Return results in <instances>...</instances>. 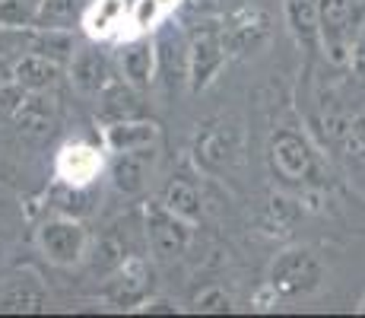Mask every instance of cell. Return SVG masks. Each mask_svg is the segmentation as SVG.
I'll list each match as a JSON object with an SVG mask.
<instances>
[{
    "label": "cell",
    "instance_id": "cell-1",
    "mask_svg": "<svg viewBox=\"0 0 365 318\" xmlns=\"http://www.w3.org/2000/svg\"><path fill=\"white\" fill-rule=\"evenodd\" d=\"M321 277H324L321 261L308 249H289V252L277 254V261L270 264V289L277 299L308 296L312 289H318Z\"/></svg>",
    "mask_w": 365,
    "mask_h": 318
},
{
    "label": "cell",
    "instance_id": "cell-2",
    "mask_svg": "<svg viewBox=\"0 0 365 318\" xmlns=\"http://www.w3.org/2000/svg\"><path fill=\"white\" fill-rule=\"evenodd\" d=\"M86 242H89V236L83 229L80 217H67V214L45 220L38 226V232H35L38 252L58 267L80 264L83 254H86Z\"/></svg>",
    "mask_w": 365,
    "mask_h": 318
},
{
    "label": "cell",
    "instance_id": "cell-3",
    "mask_svg": "<svg viewBox=\"0 0 365 318\" xmlns=\"http://www.w3.org/2000/svg\"><path fill=\"white\" fill-rule=\"evenodd\" d=\"M143 217H146V242H150V252L159 261H175L187 252V245H191V226H194L191 220L168 210L165 201H150Z\"/></svg>",
    "mask_w": 365,
    "mask_h": 318
},
{
    "label": "cell",
    "instance_id": "cell-4",
    "mask_svg": "<svg viewBox=\"0 0 365 318\" xmlns=\"http://www.w3.org/2000/svg\"><path fill=\"white\" fill-rule=\"evenodd\" d=\"M226 54L229 48L222 39V26L200 23L187 41V86H191V93H200L213 83V76L226 64Z\"/></svg>",
    "mask_w": 365,
    "mask_h": 318
},
{
    "label": "cell",
    "instance_id": "cell-5",
    "mask_svg": "<svg viewBox=\"0 0 365 318\" xmlns=\"http://www.w3.org/2000/svg\"><path fill=\"white\" fill-rule=\"evenodd\" d=\"M365 23V0H321V41L334 61H343Z\"/></svg>",
    "mask_w": 365,
    "mask_h": 318
},
{
    "label": "cell",
    "instance_id": "cell-6",
    "mask_svg": "<svg viewBox=\"0 0 365 318\" xmlns=\"http://www.w3.org/2000/svg\"><path fill=\"white\" fill-rule=\"evenodd\" d=\"M270 162L273 172L283 182H305L314 175V153L305 144V137L292 131H279L270 140Z\"/></svg>",
    "mask_w": 365,
    "mask_h": 318
},
{
    "label": "cell",
    "instance_id": "cell-7",
    "mask_svg": "<svg viewBox=\"0 0 365 318\" xmlns=\"http://www.w3.org/2000/svg\"><path fill=\"white\" fill-rule=\"evenodd\" d=\"M45 93H48V89H41V93H29V96H26V102L19 105V111L13 115L16 131L23 134L26 140H35V144L51 140L54 131H58V124H61L58 105H54V99L45 96Z\"/></svg>",
    "mask_w": 365,
    "mask_h": 318
},
{
    "label": "cell",
    "instance_id": "cell-8",
    "mask_svg": "<svg viewBox=\"0 0 365 318\" xmlns=\"http://www.w3.org/2000/svg\"><path fill=\"white\" fill-rule=\"evenodd\" d=\"M118 64H121V76L130 83L133 89H140V93L150 89V83L156 80V70H159L156 39H150L146 32H140L137 39H130L128 45H121Z\"/></svg>",
    "mask_w": 365,
    "mask_h": 318
},
{
    "label": "cell",
    "instance_id": "cell-9",
    "mask_svg": "<svg viewBox=\"0 0 365 318\" xmlns=\"http://www.w3.org/2000/svg\"><path fill=\"white\" fill-rule=\"evenodd\" d=\"M153 162H156V146H143V150L115 153L108 166V179L121 194H140L150 182Z\"/></svg>",
    "mask_w": 365,
    "mask_h": 318
},
{
    "label": "cell",
    "instance_id": "cell-10",
    "mask_svg": "<svg viewBox=\"0 0 365 318\" xmlns=\"http://www.w3.org/2000/svg\"><path fill=\"white\" fill-rule=\"evenodd\" d=\"M150 267H146L143 258H124V264L118 267L115 280H111V302L121 309H133V306H143L146 293H150Z\"/></svg>",
    "mask_w": 365,
    "mask_h": 318
},
{
    "label": "cell",
    "instance_id": "cell-11",
    "mask_svg": "<svg viewBox=\"0 0 365 318\" xmlns=\"http://www.w3.org/2000/svg\"><path fill=\"white\" fill-rule=\"evenodd\" d=\"M70 70V83H73L76 93L83 96H99L105 86L111 83V70H108V58L99 48H80L73 54V61L67 64Z\"/></svg>",
    "mask_w": 365,
    "mask_h": 318
},
{
    "label": "cell",
    "instance_id": "cell-12",
    "mask_svg": "<svg viewBox=\"0 0 365 318\" xmlns=\"http://www.w3.org/2000/svg\"><path fill=\"white\" fill-rule=\"evenodd\" d=\"M159 124L150 118H124V121H111L105 127L102 140L111 153H128V150H143V146L159 144Z\"/></svg>",
    "mask_w": 365,
    "mask_h": 318
},
{
    "label": "cell",
    "instance_id": "cell-13",
    "mask_svg": "<svg viewBox=\"0 0 365 318\" xmlns=\"http://www.w3.org/2000/svg\"><path fill=\"white\" fill-rule=\"evenodd\" d=\"M267 32H270V19H267V13H261V10H242L222 26V39H226L229 54L255 51L267 39Z\"/></svg>",
    "mask_w": 365,
    "mask_h": 318
},
{
    "label": "cell",
    "instance_id": "cell-14",
    "mask_svg": "<svg viewBox=\"0 0 365 318\" xmlns=\"http://www.w3.org/2000/svg\"><path fill=\"white\" fill-rule=\"evenodd\" d=\"M102 172V156L96 146L70 144L58 156V175L67 185H93Z\"/></svg>",
    "mask_w": 365,
    "mask_h": 318
},
{
    "label": "cell",
    "instance_id": "cell-15",
    "mask_svg": "<svg viewBox=\"0 0 365 318\" xmlns=\"http://www.w3.org/2000/svg\"><path fill=\"white\" fill-rule=\"evenodd\" d=\"M61 67L64 64L45 58L38 51H23L16 61H13V80L19 83L29 93H41V89H51L61 76Z\"/></svg>",
    "mask_w": 365,
    "mask_h": 318
},
{
    "label": "cell",
    "instance_id": "cell-16",
    "mask_svg": "<svg viewBox=\"0 0 365 318\" xmlns=\"http://www.w3.org/2000/svg\"><path fill=\"white\" fill-rule=\"evenodd\" d=\"M156 54H159V70L165 74L168 83L187 80V41L175 26H165L156 35Z\"/></svg>",
    "mask_w": 365,
    "mask_h": 318
},
{
    "label": "cell",
    "instance_id": "cell-17",
    "mask_svg": "<svg viewBox=\"0 0 365 318\" xmlns=\"http://www.w3.org/2000/svg\"><path fill=\"white\" fill-rule=\"evenodd\" d=\"M124 16H128L124 0H93L83 13V29H86L89 39H111L121 29Z\"/></svg>",
    "mask_w": 365,
    "mask_h": 318
},
{
    "label": "cell",
    "instance_id": "cell-18",
    "mask_svg": "<svg viewBox=\"0 0 365 318\" xmlns=\"http://www.w3.org/2000/svg\"><path fill=\"white\" fill-rule=\"evenodd\" d=\"M292 35L312 48L321 39V0H283Z\"/></svg>",
    "mask_w": 365,
    "mask_h": 318
},
{
    "label": "cell",
    "instance_id": "cell-19",
    "mask_svg": "<svg viewBox=\"0 0 365 318\" xmlns=\"http://www.w3.org/2000/svg\"><path fill=\"white\" fill-rule=\"evenodd\" d=\"M137 93L140 89H133L128 80L124 83H108V86L99 93L102 118H108V124L111 121H124V118H137V111H140Z\"/></svg>",
    "mask_w": 365,
    "mask_h": 318
},
{
    "label": "cell",
    "instance_id": "cell-20",
    "mask_svg": "<svg viewBox=\"0 0 365 318\" xmlns=\"http://www.w3.org/2000/svg\"><path fill=\"white\" fill-rule=\"evenodd\" d=\"M93 0H41L35 10V29H70L76 16L83 19Z\"/></svg>",
    "mask_w": 365,
    "mask_h": 318
},
{
    "label": "cell",
    "instance_id": "cell-21",
    "mask_svg": "<svg viewBox=\"0 0 365 318\" xmlns=\"http://www.w3.org/2000/svg\"><path fill=\"white\" fill-rule=\"evenodd\" d=\"M29 51H38V54H45V58H51L58 64H70L80 48H76V39L70 29H35L32 26Z\"/></svg>",
    "mask_w": 365,
    "mask_h": 318
},
{
    "label": "cell",
    "instance_id": "cell-22",
    "mask_svg": "<svg viewBox=\"0 0 365 318\" xmlns=\"http://www.w3.org/2000/svg\"><path fill=\"white\" fill-rule=\"evenodd\" d=\"M235 156V127H210L197 140V159L203 166H226Z\"/></svg>",
    "mask_w": 365,
    "mask_h": 318
},
{
    "label": "cell",
    "instance_id": "cell-23",
    "mask_svg": "<svg viewBox=\"0 0 365 318\" xmlns=\"http://www.w3.org/2000/svg\"><path fill=\"white\" fill-rule=\"evenodd\" d=\"M185 0H133L130 6V26L137 32H150L156 26H163L168 13L178 10Z\"/></svg>",
    "mask_w": 365,
    "mask_h": 318
},
{
    "label": "cell",
    "instance_id": "cell-24",
    "mask_svg": "<svg viewBox=\"0 0 365 318\" xmlns=\"http://www.w3.org/2000/svg\"><path fill=\"white\" fill-rule=\"evenodd\" d=\"M163 201H165L168 210H175L178 217H185V220H191V223H197L203 217L200 194H197V188H194L191 182H172V185L165 188Z\"/></svg>",
    "mask_w": 365,
    "mask_h": 318
},
{
    "label": "cell",
    "instance_id": "cell-25",
    "mask_svg": "<svg viewBox=\"0 0 365 318\" xmlns=\"http://www.w3.org/2000/svg\"><path fill=\"white\" fill-rule=\"evenodd\" d=\"M45 306V293L38 287L35 289H10L0 296V312H41Z\"/></svg>",
    "mask_w": 365,
    "mask_h": 318
},
{
    "label": "cell",
    "instance_id": "cell-26",
    "mask_svg": "<svg viewBox=\"0 0 365 318\" xmlns=\"http://www.w3.org/2000/svg\"><path fill=\"white\" fill-rule=\"evenodd\" d=\"M93 191H89V185H67L64 182V191L58 194V207L61 214L67 217H83L89 214V207H93Z\"/></svg>",
    "mask_w": 365,
    "mask_h": 318
},
{
    "label": "cell",
    "instance_id": "cell-27",
    "mask_svg": "<svg viewBox=\"0 0 365 318\" xmlns=\"http://www.w3.org/2000/svg\"><path fill=\"white\" fill-rule=\"evenodd\" d=\"M41 0H0V23L6 26H32Z\"/></svg>",
    "mask_w": 365,
    "mask_h": 318
},
{
    "label": "cell",
    "instance_id": "cell-28",
    "mask_svg": "<svg viewBox=\"0 0 365 318\" xmlns=\"http://www.w3.org/2000/svg\"><path fill=\"white\" fill-rule=\"evenodd\" d=\"M194 312L226 315V312H232V296H229L222 287H207L194 296Z\"/></svg>",
    "mask_w": 365,
    "mask_h": 318
},
{
    "label": "cell",
    "instance_id": "cell-29",
    "mask_svg": "<svg viewBox=\"0 0 365 318\" xmlns=\"http://www.w3.org/2000/svg\"><path fill=\"white\" fill-rule=\"evenodd\" d=\"M29 41H32V26H6V23H0V54H10V51L23 54V48L29 51Z\"/></svg>",
    "mask_w": 365,
    "mask_h": 318
},
{
    "label": "cell",
    "instance_id": "cell-30",
    "mask_svg": "<svg viewBox=\"0 0 365 318\" xmlns=\"http://www.w3.org/2000/svg\"><path fill=\"white\" fill-rule=\"evenodd\" d=\"M26 96H29V89H23L16 80L0 83V121H13V115L26 102Z\"/></svg>",
    "mask_w": 365,
    "mask_h": 318
},
{
    "label": "cell",
    "instance_id": "cell-31",
    "mask_svg": "<svg viewBox=\"0 0 365 318\" xmlns=\"http://www.w3.org/2000/svg\"><path fill=\"white\" fill-rule=\"evenodd\" d=\"M349 67H353V74L365 83V23L359 26L353 45H349Z\"/></svg>",
    "mask_w": 365,
    "mask_h": 318
},
{
    "label": "cell",
    "instance_id": "cell-32",
    "mask_svg": "<svg viewBox=\"0 0 365 318\" xmlns=\"http://www.w3.org/2000/svg\"><path fill=\"white\" fill-rule=\"evenodd\" d=\"M137 312H143V315H175V306L172 302H165V299H153V302H143V306L137 309Z\"/></svg>",
    "mask_w": 365,
    "mask_h": 318
},
{
    "label": "cell",
    "instance_id": "cell-33",
    "mask_svg": "<svg viewBox=\"0 0 365 318\" xmlns=\"http://www.w3.org/2000/svg\"><path fill=\"white\" fill-rule=\"evenodd\" d=\"M13 80V61L6 54H0V83H10Z\"/></svg>",
    "mask_w": 365,
    "mask_h": 318
}]
</instances>
